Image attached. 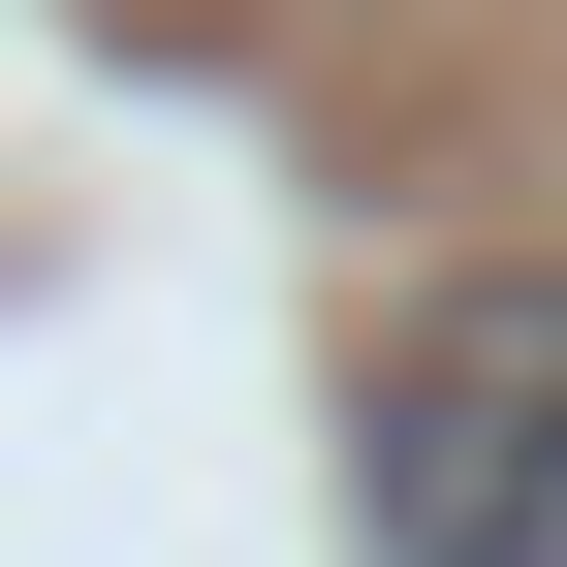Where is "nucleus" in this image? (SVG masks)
I'll return each mask as SVG.
<instances>
[{
	"mask_svg": "<svg viewBox=\"0 0 567 567\" xmlns=\"http://www.w3.org/2000/svg\"><path fill=\"white\" fill-rule=\"evenodd\" d=\"M379 567H567V284H442L347 410Z\"/></svg>",
	"mask_w": 567,
	"mask_h": 567,
	"instance_id": "nucleus-1",
	"label": "nucleus"
}]
</instances>
